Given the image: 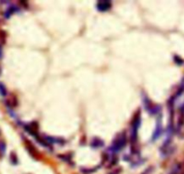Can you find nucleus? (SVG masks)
Returning a JSON list of instances; mask_svg holds the SVG:
<instances>
[{"label": "nucleus", "mask_w": 184, "mask_h": 174, "mask_svg": "<svg viewBox=\"0 0 184 174\" xmlns=\"http://www.w3.org/2000/svg\"><path fill=\"white\" fill-rule=\"evenodd\" d=\"M97 9L101 12H106L111 8V2L106 1V0H102V1H98L97 3Z\"/></svg>", "instance_id": "obj_2"}, {"label": "nucleus", "mask_w": 184, "mask_h": 174, "mask_svg": "<svg viewBox=\"0 0 184 174\" xmlns=\"http://www.w3.org/2000/svg\"><path fill=\"white\" fill-rule=\"evenodd\" d=\"M0 95H1L2 97H6V87L2 83H0Z\"/></svg>", "instance_id": "obj_6"}, {"label": "nucleus", "mask_w": 184, "mask_h": 174, "mask_svg": "<svg viewBox=\"0 0 184 174\" xmlns=\"http://www.w3.org/2000/svg\"><path fill=\"white\" fill-rule=\"evenodd\" d=\"M161 133H162V124H161V120H159L156 124V128H155L154 133L153 135V141L156 140L160 136Z\"/></svg>", "instance_id": "obj_4"}, {"label": "nucleus", "mask_w": 184, "mask_h": 174, "mask_svg": "<svg viewBox=\"0 0 184 174\" xmlns=\"http://www.w3.org/2000/svg\"><path fill=\"white\" fill-rule=\"evenodd\" d=\"M2 57V48H1V46H0V58Z\"/></svg>", "instance_id": "obj_11"}, {"label": "nucleus", "mask_w": 184, "mask_h": 174, "mask_svg": "<svg viewBox=\"0 0 184 174\" xmlns=\"http://www.w3.org/2000/svg\"><path fill=\"white\" fill-rule=\"evenodd\" d=\"M152 170H153V168H148V169H146L142 174H151V173H152Z\"/></svg>", "instance_id": "obj_10"}, {"label": "nucleus", "mask_w": 184, "mask_h": 174, "mask_svg": "<svg viewBox=\"0 0 184 174\" xmlns=\"http://www.w3.org/2000/svg\"><path fill=\"white\" fill-rule=\"evenodd\" d=\"M183 172V165L181 163H177L170 170L169 174H182Z\"/></svg>", "instance_id": "obj_3"}, {"label": "nucleus", "mask_w": 184, "mask_h": 174, "mask_svg": "<svg viewBox=\"0 0 184 174\" xmlns=\"http://www.w3.org/2000/svg\"><path fill=\"white\" fill-rule=\"evenodd\" d=\"M104 145V142L103 140L99 139V138H93L91 142V146L93 148H99V147H103Z\"/></svg>", "instance_id": "obj_5"}, {"label": "nucleus", "mask_w": 184, "mask_h": 174, "mask_svg": "<svg viewBox=\"0 0 184 174\" xmlns=\"http://www.w3.org/2000/svg\"><path fill=\"white\" fill-rule=\"evenodd\" d=\"M121 168H116V169H114L113 170H111L110 172H109L108 174H120V172H121Z\"/></svg>", "instance_id": "obj_8"}, {"label": "nucleus", "mask_w": 184, "mask_h": 174, "mask_svg": "<svg viewBox=\"0 0 184 174\" xmlns=\"http://www.w3.org/2000/svg\"><path fill=\"white\" fill-rule=\"evenodd\" d=\"M174 61H175V62H176L177 64H179V65H180V64L183 63V60L181 59V58L178 57V56H175V57H174Z\"/></svg>", "instance_id": "obj_9"}, {"label": "nucleus", "mask_w": 184, "mask_h": 174, "mask_svg": "<svg viewBox=\"0 0 184 174\" xmlns=\"http://www.w3.org/2000/svg\"><path fill=\"white\" fill-rule=\"evenodd\" d=\"M127 143V137H126V135L124 133L122 134H119L117 135V136L114 138L112 142V145H111V152L112 153H117L119 152L120 150L123 149L126 145Z\"/></svg>", "instance_id": "obj_1"}, {"label": "nucleus", "mask_w": 184, "mask_h": 174, "mask_svg": "<svg viewBox=\"0 0 184 174\" xmlns=\"http://www.w3.org/2000/svg\"><path fill=\"white\" fill-rule=\"evenodd\" d=\"M6 153V144L4 142H0V155H4Z\"/></svg>", "instance_id": "obj_7"}]
</instances>
